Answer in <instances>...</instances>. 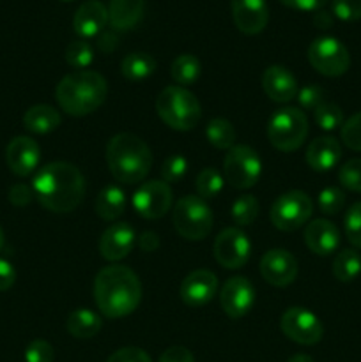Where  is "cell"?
Here are the masks:
<instances>
[{
    "instance_id": "26",
    "label": "cell",
    "mask_w": 361,
    "mask_h": 362,
    "mask_svg": "<svg viewBox=\"0 0 361 362\" xmlns=\"http://www.w3.org/2000/svg\"><path fill=\"white\" fill-rule=\"evenodd\" d=\"M96 214L105 221H115L126 211V194L115 184L105 186L96 198Z\"/></svg>"
},
{
    "instance_id": "28",
    "label": "cell",
    "mask_w": 361,
    "mask_h": 362,
    "mask_svg": "<svg viewBox=\"0 0 361 362\" xmlns=\"http://www.w3.org/2000/svg\"><path fill=\"white\" fill-rule=\"evenodd\" d=\"M156 71V60L149 53H130L120 62V73L127 81H144Z\"/></svg>"
},
{
    "instance_id": "29",
    "label": "cell",
    "mask_w": 361,
    "mask_h": 362,
    "mask_svg": "<svg viewBox=\"0 0 361 362\" xmlns=\"http://www.w3.org/2000/svg\"><path fill=\"white\" fill-rule=\"evenodd\" d=\"M205 138L218 151H230L236 145V127L227 119H212L205 126Z\"/></svg>"
},
{
    "instance_id": "41",
    "label": "cell",
    "mask_w": 361,
    "mask_h": 362,
    "mask_svg": "<svg viewBox=\"0 0 361 362\" xmlns=\"http://www.w3.org/2000/svg\"><path fill=\"white\" fill-rule=\"evenodd\" d=\"M55 350L46 339H34L25 349V362H53Z\"/></svg>"
},
{
    "instance_id": "10",
    "label": "cell",
    "mask_w": 361,
    "mask_h": 362,
    "mask_svg": "<svg viewBox=\"0 0 361 362\" xmlns=\"http://www.w3.org/2000/svg\"><path fill=\"white\" fill-rule=\"evenodd\" d=\"M308 62L317 73L328 78H338L349 71L350 55L345 45L336 37H317L308 46Z\"/></svg>"
},
{
    "instance_id": "2",
    "label": "cell",
    "mask_w": 361,
    "mask_h": 362,
    "mask_svg": "<svg viewBox=\"0 0 361 362\" xmlns=\"http://www.w3.org/2000/svg\"><path fill=\"white\" fill-rule=\"evenodd\" d=\"M94 300L106 318L127 317L142 300L140 278L119 264L103 267L94 279Z\"/></svg>"
},
{
    "instance_id": "48",
    "label": "cell",
    "mask_w": 361,
    "mask_h": 362,
    "mask_svg": "<svg viewBox=\"0 0 361 362\" xmlns=\"http://www.w3.org/2000/svg\"><path fill=\"white\" fill-rule=\"evenodd\" d=\"M280 2L283 4V6L290 7V9H296V11H304V13H308V11H321L322 7L326 6V2L328 0H280Z\"/></svg>"
},
{
    "instance_id": "46",
    "label": "cell",
    "mask_w": 361,
    "mask_h": 362,
    "mask_svg": "<svg viewBox=\"0 0 361 362\" xmlns=\"http://www.w3.org/2000/svg\"><path fill=\"white\" fill-rule=\"evenodd\" d=\"M158 362H195L193 354L186 349V346H170L165 352L159 356Z\"/></svg>"
},
{
    "instance_id": "25",
    "label": "cell",
    "mask_w": 361,
    "mask_h": 362,
    "mask_svg": "<svg viewBox=\"0 0 361 362\" xmlns=\"http://www.w3.org/2000/svg\"><path fill=\"white\" fill-rule=\"evenodd\" d=\"M62 122V117L53 106L34 105L25 112L23 126L34 134H48L55 131Z\"/></svg>"
},
{
    "instance_id": "54",
    "label": "cell",
    "mask_w": 361,
    "mask_h": 362,
    "mask_svg": "<svg viewBox=\"0 0 361 362\" xmlns=\"http://www.w3.org/2000/svg\"><path fill=\"white\" fill-rule=\"evenodd\" d=\"M62 2H73V0H62Z\"/></svg>"
},
{
    "instance_id": "40",
    "label": "cell",
    "mask_w": 361,
    "mask_h": 362,
    "mask_svg": "<svg viewBox=\"0 0 361 362\" xmlns=\"http://www.w3.org/2000/svg\"><path fill=\"white\" fill-rule=\"evenodd\" d=\"M188 172V161L184 156L176 154L165 159L161 166V180L166 184H176L184 179Z\"/></svg>"
},
{
    "instance_id": "30",
    "label": "cell",
    "mask_w": 361,
    "mask_h": 362,
    "mask_svg": "<svg viewBox=\"0 0 361 362\" xmlns=\"http://www.w3.org/2000/svg\"><path fill=\"white\" fill-rule=\"evenodd\" d=\"M200 60L195 55H190V53H184V55L177 57L172 62V67H170V74H172L173 81L179 87H190V85H193L200 78Z\"/></svg>"
},
{
    "instance_id": "14",
    "label": "cell",
    "mask_w": 361,
    "mask_h": 362,
    "mask_svg": "<svg viewBox=\"0 0 361 362\" xmlns=\"http://www.w3.org/2000/svg\"><path fill=\"white\" fill-rule=\"evenodd\" d=\"M255 303V286L250 279L243 276H236L225 281L222 292H219V304L223 313L229 318H243L250 313Z\"/></svg>"
},
{
    "instance_id": "16",
    "label": "cell",
    "mask_w": 361,
    "mask_h": 362,
    "mask_svg": "<svg viewBox=\"0 0 361 362\" xmlns=\"http://www.w3.org/2000/svg\"><path fill=\"white\" fill-rule=\"evenodd\" d=\"M260 276L273 286H289L297 278V260L287 250H269L260 258Z\"/></svg>"
},
{
    "instance_id": "3",
    "label": "cell",
    "mask_w": 361,
    "mask_h": 362,
    "mask_svg": "<svg viewBox=\"0 0 361 362\" xmlns=\"http://www.w3.org/2000/svg\"><path fill=\"white\" fill-rule=\"evenodd\" d=\"M108 95L105 76L96 71H74L59 81L55 98L62 112L71 117H85L101 108Z\"/></svg>"
},
{
    "instance_id": "38",
    "label": "cell",
    "mask_w": 361,
    "mask_h": 362,
    "mask_svg": "<svg viewBox=\"0 0 361 362\" xmlns=\"http://www.w3.org/2000/svg\"><path fill=\"white\" fill-rule=\"evenodd\" d=\"M343 230L345 237L354 247L361 250V202L354 204L347 211L345 219H343Z\"/></svg>"
},
{
    "instance_id": "18",
    "label": "cell",
    "mask_w": 361,
    "mask_h": 362,
    "mask_svg": "<svg viewBox=\"0 0 361 362\" xmlns=\"http://www.w3.org/2000/svg\"><path fill=\"white\" fill-rule=\"evenodd\" d=\"M137 233L130 223H113L99 239V253L105 260L119 262L133 251Z\"/></svg>"
},
{
    "instance_id": "31",
    "label": "cell",
    "mask_w": 361,
    "mask_h": 362,
    "mask_svg": "<svg viewBox=\"0 0 361 362\" xmlns=\"http://www.w3.org/2000/svg\"><path fill=\"white\" fill-rule=\"evenodd\" d=\"M361 274V255L356 250H342L333 260V276L340 283H353Z\"/></svg>"
},
{
    "instance_id": "5",
    "label": "cell",
    "mask_w": 361,
    "mask_h": 362,
    "mask_svg": "<svg viewBox=\"0 0 361 362\" xmlns=\"http://www.w3.org/2000/svg\"><path fill=\"white\" fill-rule=\"evenodd\" d=\"M159 119L173 131H191L202 117V106L197 95L186 87L170 85L156 98Z\"/></svg>"
},
{
    "instance_id": "21",
    "label": "cell",
    "mask_w": 361,
    "mask_h": 362,
    "mask_svg": "<svg viewBox=\"0 0 361 362\" xmlns=\"http://www.w3.org/2000/svg\"><path fill=\"white\" fill-rule=\"evenodd\" d=\"M304 244L317 257H329L340 246V232L328 219H314L304 228Z\"/></svg>"
},
{
    "instance_id": "8",
    "label": "cell",
    "mask_w": 361,
    "mask_h": 362,
    "mask_svg": "<svg viewBox=\"0 0 361 362\" xmlns=\"http://www.w3.org/2000/svg\"><path fill=\"white\" fill-rule=\"evenodd\" d=\"M262 175V159L248 145H234L223 159V177L236 189H250Z\"/></svg>"
},
{
    "instance_id": "13",
    "label": "cell",
    "mask_w": 361,
    "mask_h": 362,
    "mask_svg": "<svg viewBox=\"0 0 361 362\" xmlns=\"http://www.w3.org/2000/svg\"><path fill=\"white\" fill-rule=\"evenodd\" d=\"M172 187L163 180L144 182L133 194V207L144 219H159L172 207Z\"/></svg>"
},
{
    "instance_id": "15",
    "label": "cell",
    "mask_w": 361,
    "mask_h": 362,
    "mask_svg": "<svg viewBox=\"0 0 361 362\" xmlns=\"http://www.w3.org/2000/svg\"><path fill=\"white\" fill-rule=\"evenodd\" d=\"M218 292V278L207 269H197L183 279L179 288L180 300L190 308H202L214 299Z\"/></svg>"
},
{
    "instance_id": "49",
    "label": "cell",
    "mask_w": 361,
    "mask_h": 362,
    "mask_svg": "<svg viewBox=\"0 0 361 362\" xmlns=\"http://www.w3.org/2000/svg\"><path fill=\"white\" fill-rule=\"evenodd\" d=\"M138 246L145 253H152L159 247V237L154 232H142L138 235Z\"/></svg>"
},
{
    "instance_id": "43",
    "label": "cell",
    "mask_w": 361,
    "mask_h": 362,
    "mask_svg": "<svg viewBox=\"0 0 361 362\" xmlns=\"http://www.w3.org/2000/svg\"><path fill=\"white\" fill-rule=\"evenodd\" d=\"M297 101H299L301 108L317 110L326 101V92L317 85H306L297 92Z\"/></svg>"
},
{
    "instance_id": "23",
    "label": "cell",
    "mask_w": 361,
    "mask_h": 362,
    "mask_svg": "<svg viewBox=\"0 0 361 362\" xmlns=\"http://www.w3.org/2000/svg\"><path fill=\"white\" fill-rule=\"evenodd\" d=\"M340 158H342V147L338 140L333 136L315 138L308 145L306 156H304L308 166L315 172H329L338 165Z\"/></svg>"
},
{
    "instance_id": "17",
    "label": "cell",
    "mask_w": 361,
    "mask_h": 362,
    "mask_svg": "<svg viewBox=\"0 0 361 362\" xmlns=\"http://www.w3.org/2000/svg\"><path fill=\"white\" fill-rule=\"evenodd\" d=\"M39 161H41V148L32 138L16 136L7 144L6 163L14 175L28 177L35 172Z\"/></svg>"
},
{
    "instance_id": "35",
    "label": "cell",
    "mask_w": 361,
    "mask_h": 362,
    "mask_svg": "<svg viewBox=\"0 0 361 362\" xmlns=\"http://www.w3.org/2000/svg\"><path fill=\"white\" fill-rule=\"evenodd\" d=\"M94 60V49L87 41H73L66 48V62L78 71H84Z\"/></svg>"
},
{
    "instance_id": "32",
    "label": "cell",
    "mask_w": 361,
    "mask_h": 362,
    "mask_svg": "<svg viewBox=\"0 0 361 362\" xmlns=\"http://www.w3.org/2000/svg\"><path fill=\"white\" fill-rule=\"evenodd\" d=\"M223 184H225V177L218 172L216 168H204L200 170V173L197 175V187L198 197L204 198V200H211L216 198L223 189Z\"/></svg>"
},
{
    "instance_id": "42",
    "label": "cell",
    "mask_w": 361,
    "mask_h": 362,
    "mask_svg": "<svg viewBox=\"0 0 361 362\" xmlns=\"http://www.w3.org/2000/svg\"><path fill=\"white\" fill-rule=\"evenodd\" d=\"M331 11L338 20L347 23L357 21L361 20V0H333Z\"/></svg>"
},
{
    "instance_id": "52",
    "label": "cell",
    "mask_w": 361,
    "mask_h": 362,
    "mask_svg": "<svg viewBox=\"0 0 361 362\" xmlns=\"http://www.w3.org/2000/svg\"><path fill=\"white\" fill-rule=\"evenodd\" d=\"M287 362H315L310 356H304V354H297V356H292Z\"/></svg>"
},
{
    "instance_id": "20",
    "label": "cell",
    "mask_w": 361,
    "mask_h": 362,
    "mask_svg": "<svg viewBox=\"0 0 361 362\" xmlns=\"http://www.w3.org/2000/svg\"><path fill=\"white\" fill-rule=\"evenodd\" d=\"M108 23V7L101 0H87L76 9L73 28L81 39L98 37Z\"/></svg>"
},
{
    "instance_id": "53",
    "label": "cell",
    "mask_w": 361,
    "mask_h": 362,
    "mask_svg": "<svg viewBox=\"0 0 361 362\" xmlns=\"http://www.w3.org/2000/svg\"><path fill=\"white\" fill-rule=\"evenodd\" d=\"M2 246H4V232L2 228H0V250H2Z\"/></svg>"
},
{
    "instance_id": "36",
    "label": "cell",
    "mask_w": 361,
    "mask_h": 362,
    "mask_svg": "<svg viewBox=\"0 0 361 362\" xmlns=\"http://www.w3.org/2000/svg\"><path fill=\"white\" fill-rule=\"evenodd\" d=\"M317 204L319 209L322 211V214L335 216L338 214L343 209V205H345V194H343V191L340 189V187H326V189H322L321 193H319Z\"/></svg>"
},
{
    "instance_id": "11",
    "label": "cell",
    "mask_w": 361,
    "mask_h": 362,
    "mask_svg": "<svg viewBox=\"0 0 361 362\" xmlns=\"http://www.w3.org/2000/svg\"><path fill=\"white\" fill-rule=\"evenodd\" d=\"M280 327L283 334L297 345H317L324 336V325L321 318L306 308L299 306L285 310L280 318Z\"/></svg>"
},
{
    "instance_id": "7",
    "label": "cell",
    "mask_w": 361,
    "mask_h": 362,
    "mask_svg": "<svg viewBox=\"0 0 361 362\" xmlns=\"http://www.w3.org/2000/svg\"><path fill=\"white\" fill-rule=\"evenodd\" d=\"M172 221L183 239L202 240L212 228V211L204 198L186 194L173 207Z\"/></svg>"
},
{
    "instance_id": "50",
    "label": "cell",
    "mask_w": 361,
    "mask_h": 362,
    "mask_svg": "<svg viewBox=\"0 0 361 362\" xmlns=\"http://www.w3.org/2000/svg\"><path fill=\"white\" fill-rule=\"evenodd\" d=\"M117 42H119V37H117L113 32H101L99 34V39H98V46L101 52L108 53V52H113L117 46Z\"/></svg>"
},
{
    "instance_id": "12",
    "label": "cell",
    "mask_w": 361,
    "mask_h": 362,
    "mask_svg": "<svg viewBox=\"0 0 361 362\" xmlns=\"http://www.w3.org/2000/svg\"><path fill=\"white\" fill-rule=\"evenodd\" d=\"M214 258L222 267L234 271L248 264L251 255V244L246 233L237 226H230L218 233L214 240Z\"/></svg>"
},
{
    "instance_id": "22",
    "label": "cell",
    "mask_w": 361,
    "mask_h": 362,
    "mask_svg": "<svg viewBox=\"0 0 361 362\" xmlns=\"http://www.w3.org/2000/svg\"><path fill=\"white\" fill-rule=\"evenodd\" d=\"M262 88L275 103H289L297 95V81L283 66H269L262 74Z\"/></svg>"
},
{
    "instance_id": "37",
    "label": "cell",
    "mask_w": 361,
    "mask_h": 362,
    "mask_svg": "<svg viewBox=\"0 0 361 362\" xmlns=\"http://www.w3.org/2000/svg\"><path fill=\"white\" fill-rule=\"evenodd\" d=\"M340 136H342L345 147H349L354 152H361V112L354 113L350 119L343 122Z\"/></svg>"
},
{
    "instance_id": "51",
    "label": "cell",
    "mask_w": 361,
    "mask_h": 362,
    "mask_svg": "<svg viewBox=\"0 0 361 362\" xmlns=\"http://www.w3.org/2000/svg\"><path fill=\"white\" fill-rule=\"evenodd\" d=\"M314 25L317 28H322V30H324V28H329L333 25V16L324 9L317 11L314 16Z\"/></svg>"
},
{
    "instance_id": "27",
    "label": "cell",
    "mask_w": 361,
    "mask_h": 362,
    "mask_svg": "<svg viewBox=\"0 0 361 362\" xmlns=\"http://www.w3.org/2000/svg\"><path fill=\"white\" fill-rule=\"evenodd\" d=\"M103 327V322L99 315H96L87 308H78L67 315L66 329L73 338L76 339H91L99 334Z\"/></svg>"
},
{
    "instance_id": "47",
    "label": "cell",
    "mask_w": 361,
    "mask_h": 362,
    "mask_svg": "<svg viewBox=\"0 0 361 362\" xmlns=\"http://www.w3.org/2000/svg\"><path fill=\"white\" fill-rule=\"evenodd\" d=\"M16 281V271L13 264L0 258V292H7Z\"/></svg>"
},
{
    "instance_id": "33",
    "label": "cell",
    "mask_w": 361,
    "mask_h": 362,
    "mask_svg": "<svg viewBox=\"0 0 361 362\" xmlns=\"http://www.w3.org/2000/svg\"><path fill=\"white\" fill-rule=\"evenodd\" d=\"M258 212H260V205L257 198L251 194H243L232 204L230 214H232V221L239 228V226H250L257 219Z\"/></svg>"
},
{
    "instance_id": "4",
    "label": "cell",
    "mask_w": 361,
    "mask_h": 362,
    "mask_svg": "<svg viewBox=\"0 0 361 362\" xmlns=\"http://www.w3.org/2000/svg\"><path fill=\"white\" fill-rule=\"evenodd\" d=\"M106 165L117 182L138 184L152 168V152L140 136L119 133L106 145Z\"/></svg>"
},
{
    "instance_id": "34",
    "label": "cell",
    "mask_w": 361,
    "mask_h": 362,
    "mask_svg": "<svg viewBox=\"0 0 361 362\" xmlns=\"http://www.w3.org/2000/svg\"><path fill=\"white\" fill-rule=\"evenodd\" d=\"M314 117L317 126L324 131H335L343 126L342 108L331 101H324L317 110H314Z\"/></svg>"
},
{
    "instance_id": "44",
    "label": "cell",
    "mask_w": 361,
    "mask_h": 362,
    "mask_svg": "<svg viewBox=\"0 0 361 362\" xmlns=\"http://www.w3.org/2000/svg\"><path fill=\"white\" fill-rule=\"evenodd\" d=\"M106 362H152L149 354L138 346H124L113 352Z\"/></svg>"
},
{
    "instance_id": "9",
    "label": "cell",
    "mask_w": 361,
    "mask_h": 362,
    "mask_svg": "<svg viewBox=\"0 0 361 362\" xmlns=\"http://www.w3.org/2000/svg\"><path fill=\"white\" fill-rule=\"evenodd\" d=\"M314 212V202L304 191L294 189L283 193L273 204L269 218L275 228L282 232H294L306 225Z\"/></svg>"
},
{
    "instance_id": "24",
    "label": "cell",
    "mask_w": 361,
    "mask_h": 362,
    "mask_svg": "<svg viewBox=\"0 0 361 362\" xmlns=\"http://www.w3.org/2000/svg\"><path fill=\"white\" fill-rule=\"evenodd\" d=\"M145 0H110L108 21L115 30H131L144 18Z\"/></svg>"
},
{
    "instance_id": "45",
    "label": "cell",
    "mask_w": 361,
    "mask_h": 362,
    "mask_svg": "<svg viewBox=\"0 0 361 362\" xmlns=\"http://www.w3.org/2000/svg\"><path fill=\"white\" fill-rule=\"evenodd\" d=\"M7 198L14 207H25L34 200V191H32V186H27V184H14Z\"/></svg>"
},
{
    "instance_id": "19",
    "label": "cell",
    "mask_w": 361,
    "mask_h": 362,
    "mask_svg": "<svg viewBox=\"0 0 361 362\" xmlns=\"http://www.w3.org/2000/svg\"><path fill=\"white\" fill-rule=\"evenodd\" d=\"M232 18L237 30L246 35H257L268 25V4L265 0H232Z\"/></svg>"
},
{
    "instance_id": "39",
    "label": "cell",
    "mask_w": 361,
    "mask_h": 362,
    "mask_svg": "<svg viewBox=\"0 0 361 362\" xmlns=\"http://www.w3.org/2000/svg\"><path fill=\"white\" fill-rule=\"evenodd\" d=\"M338 180L345 189L361 193V158L347 161L338 170Z\"/></svg>"
},
{
    "instance_id": "1",
    "label": "cell",
    "mask_w": 361,
    "mask_h": 362,
    "mask_svg": "<svg viewBox=\"0 0 361 362\" xmlns=\"http://www.w3.org/2000/svg\"><path fill=\"white\" fill-rule=\"evenodd\" d=\"M34 198L50 212L67 214L85 197V177L74 165L66 161L48 163L32 179Z\"/></svg>"
},
{
    "instance_id": "6",
    "label": "cell",
    "mask_w": 361,
    "mask_h": 362,
    "mask_svg": "<svg viewBox=\"0 0 361 362\" xmlns=\"http://www.w3.org/2000/svg\"><path fill=\"white\" fill-rule=\"evenodd\" d=\"M308 136V119L299 108H282L268 122L269 144L280 152H294Z\"/></svg>"
}]
</instances>
